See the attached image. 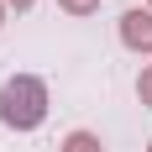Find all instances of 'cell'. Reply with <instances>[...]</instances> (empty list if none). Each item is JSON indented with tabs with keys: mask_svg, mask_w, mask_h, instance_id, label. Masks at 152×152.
<instances>
[{
	"mask_svg": "<svg viewBox=\"0 0 152 152\" xmlns=\"http://www.w3.org/2000/svg\"><path fill=\"white\" fill-rule=\"evenodd\" d=\"M47 115V84L37 74H16L5 79V89H0V121L11 126V131H31V126H42Z\"/></svg>",
	"mask_w": 152,
	"mask_h": 152,
	"instance_id": "6da1fadb",
	"label": "cell"
},
{
	"mask_svg": "<svg viewBox=\"0 0 152 152\" xmlns=\"http://www.w3.org/2000/svg\"><path fill=\"white\" fill-rule=\"evenodd\" d=\"M121 42L137 47V53H152V11H126L121 16Z\"/></svg>",
	"mask_w": 152,
	"mask_h": 152,
	"instance_id": "7a4b0ae2",
	"label": "cell"
},
{
	"mask_svg": "<svg viewBox=\"0 0 152 152\" xmlns=\"http://www.w3.org/2000/svg\"><path fill=\"white\" fill-rule=\"evenodd\" d=\"M58 152H105V147H100V137H94V131H74Z\"/></svg>",
	"mask_w": 152,
	"mask_h": 152,
	"instance_id": "3957f363",
	"label": "cell"
},
{
	"mask_svg": "<svg viewBox=\"0 0 152 152\" xmlns=\"http://www.w3.org/2000/svg\"><path fill=\"white\" fill-rule=\"evenodd\" d=\"M63 11H74V16H94L100 11V0H58Z\"/></svg>",
	"mask_w": 152,
	"mask_h": 152,
	"instance_id": "277c9868",
	"label": "cell"
},
{
	"mask_svg": "<svg viewBox=\"0 0 152 152\" xmlns=\"http://www.w3.org/2000/svg\"><path fill=\"white\" fill-rule=\"evenodd\" d=\"M137 94H142V105H152V63L142 68V79H137Z\"/></svg>",
	"mask_w": 152,
	"mask_h": 152,
	"instance_id": "5b68a950",
	"label": "cell"
},
{
	"mask_svg": "<svg viewBox=\"0 0 152 152\" xmlns=\"http://www.w3.org/2000/svg\"><path fill=\"white\" fill-rule=\"evenodd\" d=\"M5 5H16V11H31V0H5Z\"/></svg>",
	"mask_w": 152,
	"mask_h": 152,
	"instance_id": "8992f818",
	"label": "cell"
},
{
	"mask_svg": "<svg viewBox=\"0 0 152 152\" xmlns=\"http://www.w3.org/2000/svg\"><path fill=\"white\" fill-rule=\"evenodd\" d=\"M0 21H5V0H0Z\"/></svg>",
	"mask_w": 152,
	"mask_h": 152,
	"instance_id": "52a82bcc",
	"label": "cell"
},
{
	"mask_svg": "<svg viewBox=\"0 0 152 152\" xmlns=\"http://www.w3.org/2000/svg\"><path fill=\"white\" fill-rule=\"evenodd\" d=\"M147 152H152V147H147Z\"/></svg>",
	"mask_w": 152,
	"mask_h": 152,
	"instance_id": "ba28073f",
	"label": "cell"
}]
</instances>
